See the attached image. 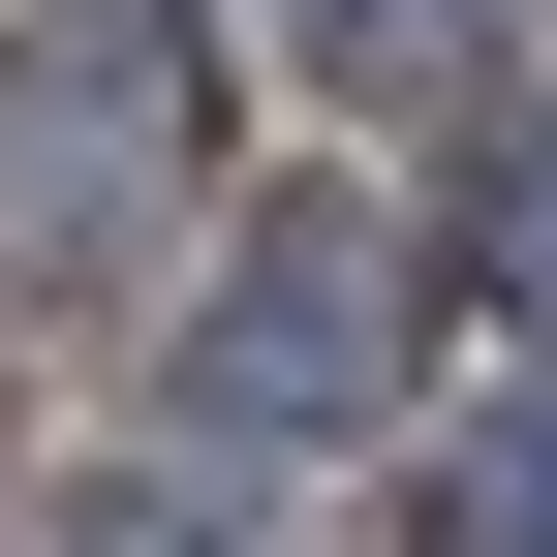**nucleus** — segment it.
Segmentation results:
<instances>
[{"label":"nucleus","mask_w":557,"mask_h":557,"mask_svg":"<svg viewBox=\"0 0 557 557\" xmlns=\"http://www.w3.org/2000/svg\"><path fill=\"white\" fill-rule=\"evenodd\" d=\"M496 248H527V278H557V124H527V186H496Z\"/></svg>","instance_id":"nucleus-2"},{"label":"nucleus","mask_w":557,"mask_h":557,"mask_svg":"<svg viewBox=\"0 0 557 557\" xmlns=\"http://www.w3.org/2000/svg\"><path fill=\"white\" fill-rule=\"evenodd\" d=\"M372 372H403V310H372V248H248V341H218V403H310V434H341Z\"/></svg>","instance_id":"nucleus-1"}]
</instances>
